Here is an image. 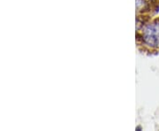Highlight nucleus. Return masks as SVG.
<instances>
[{
    "label": "nucleus",
    "mask_w": 159,
    "mask_h": 131,
    "mask_svg": "<svg viewBox=\"0 0 159 131\" xmlns=\"http://www.w3.org/2000/svg\"><path fill=\"white\" fill-rule=\"evenodd\" d=\"M142 38L148 45L156 47L159 45V22L147 26L142 35Z\"/></svg>",
    "instance_id": "f257e3e1"
}]
</instances>
